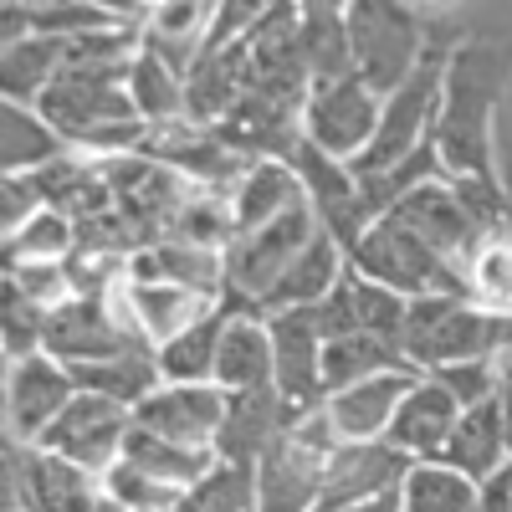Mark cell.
Segmentation results:
<instances>
[{"label": "cell", "mask_w": 512, "mask_h": 512, "mask_svg": "<svg viewBox=\"0 0 512 512\" xmlns=\"http://www.w3.org/2000/svg\"><path fill=\"white\" fill-rule=\"evenodd\" d=\"M231 395L216 384H159V390L134 410V425L149 436H164L190 451H216L221 425H226Z\"/></svg>", "instance_id": "cell-13"}, {"label": "cell", "mask_w": 512, "mask_h": 512, "mask_svg": "<svg viewBox=\"0 0 512 512\" xmlns=\"http://www.w3.org/2000/svg\"><path fill=\"white\" fill-rule=\"evenodd\" d=\"M134 431V415L118 410L113 400H98V395H82L52 420V431L36 441V451H47L57 461H72L93 477H108L113 466L123 461V441Z\"/></svg>", "instance_id": "cell-8"}, {"label": "cell", "mask_w": 512, "mask_h": 512, "mask_svg": "<svg viewBox=\"0 0 512 512\" xmlns=\"http://www.w3.org/2000/svg\"><path fill=\"white\" fill-rule=\"evenodd\" d=\"M226 333H221V354H216V390L246 395V390H267L272 384V328L267 313L241 303L226 292Z\"/></svg>", "instance_id": "cell-16"}, {"label": "cell", "mask_w": 512, "mask_h": 512, "mask_svg": "<svg viewBox=\"0 0 512 512\" xmlns=\"http://www.w3.org/2000/svg\"><path fill=\"white\" fill-rule=\"evenodd\" d=\"M297 36H303V62L313 72V88L359 77L349 41V6H297Z\"/></svg>", "instance_id": "cell-22"}, {"label": "cell", "mask_w": 512, "mask_h": 512, "mask_svg": "<svg viewBox=\"0 0 512 512\" xmlns=\"http://www.w3.org/2000/svg\"><path fill=\"white\" fill-rule=\"evenodd\" d=\"M446 466H456L461 477H472L477 487L487 477H497L507 466V441H502V415H497V400L492 405H477V410H461V425L441 456Z\"/></svg>", "instance_id": "cell-26"}, {"label": "cell", "mask_w": 512, "mask_h": 512, "mask_svg": "<svg viewBox=\"0 0 512 512\" xmlns=\"http://www.w3.org/2000/svg\"><path fill=\"white\" fill-rule=\"evenodd\" d=\"M77 251V226L62 210H41L16 236H6V262H67Z\"/></svg>", "instance_id": "cell-33"}, {"label": "cell", "mask_w": 512, "mask_h": 512, "mask_svg": "<svg viewBox=\"0 0 512 512\" xmlns=\"http://www.w3.org/2000/svg\"><path fill=\"white\" fill-rule=\"evenodd\" d=\"M0 221H6V236H16L26 221H36L41 210H47V195H41V185L31 175H6V195H0Z\"/></svg>", "instance_id": "cell-37"}, {"label": "cell", "mask_w": 512, "mask_h": 512, "mask_svg": "<svg viewBox=\"0 0 512 512\" xmlns=\"http://www.w3.org/2000/svg\"><path fill=\"white\" fill-rule=\"evenodd\" d=\"M180 512H256V466L216 461L210 472L185 492Z\"/></svg>", "instance_id": "cell-32"}, {"label": "cell", "mask_w": 512, "mask_h": 512, "mask_svg": "<svg viewBox=\"0 0 512 512\" xmlns=\"http://www.w3.org/2000/svg\"><path fill=\"white\" fill-rule=\"evenodd\" d=\"M103 492H108L123 512H180V502H185L180 487H164V482L134 472V466H123V461L103 477Z\"/></svg>", "instance_id": "cell-35"}, {"label": "cell", "mask_w": 512, "mask_h": 512, "mask_svg": "<svg viewBox=\"0 0 512 512\" xmlns=\"http://www.w3.org/2000/svg\"><path fill=\"white\" fill-rule=\"evenodd\" d=\"M297 420H303V415H297V410L277 395V384H267V390L231 395L221 441H216V456H221V461H236V466H256V461L267 456V446H277Z\"/></svg>", "instance_id": "cell-17"}, {"label": "cell", "mask_w": 512, "mask_h": 512, "mask_svg": "<svg viewBox=\"0 0 512 512\" xmlns=\"http://www.w3.org/2000/svg\"><path fill=\"white\" fill-rule=\"evenodd\" d=\"M431 379H441L446 390H451V400L461 405V410H477V405H492L497 395H502V384H507V374L492 364V359H466V364H451V369H436Z\"/></svg>", "instance_id": "cell-36"}, {"label": "cell", "mask_w": 512, "mask_h": 512, "mask_svg": "<svg viewBox=\"0 0 512 512\" xmlns=\"http://www.w3.org/2000/svg\"><path fill=\"white\" fill-rule=\"evenodd\" d=\"M497 415H502V441H507V461H512V379L502 384V395H497Z\"/></svg>", "instance_id": "cell-38"}, {"label": "cell", "mask_w": 512, "mask_h": 512, "mask_svg": "<svg viewBox=\"0 0 512 512\" xmlns=\"http://www.w3.org/2000/svg\"><path fill=\"white\" fill-rule=\"evenodd\" d=\"M318 231L323 226H318V216H313L308 200H303L297 210L277 216L272 226L251 231V236H236L231 251H226V282H231L226 292L241 297V303H251V308H262L267 292L282 282V272L297 262V251H303Z\"/></svg>", "instance_id": "cell-6"}, {"label": "cell", "mask_w": 512, "mask_h": 512, "mask_svg": "<svg viewBox=\"0 0 512 512\" xmlns=\"http://www.w3.org/2000/svg\"><path fill=\"white\" fill-rule=\"evenodd\" d=\"M128 349H144V344L123 333V323L108 308V297H67V303L52 308V318H47V354L67 369L103 364V359H118Z\"/></svg>", "instance_id": "cell-14"}, {"label": "cell", "mask_w": 512, "mask_h": 512, "mask_svg": "<svg viewBox=\"0 0 512 512\" xmlns=\"http://www.w3.org/2000/svg\"><path fill=\"white\" fill-rule=\"evenodd\" d=\"M47 318L52 308H41L36 297H26L21 287L6 282V313H0V338H6V364L16 359H36V354H47Z\"/></svg>", "instance_id": "cell-34"}, {"label": "cell", "mask_w": 512, "mask_h": 512, "mask_svg": "<svg viewBox=\"0 0 512 512\" xmlns=\"http://www.w3.org/2000/svg\"><path fill=\"white\" fill-rule=\"evenodd\" d=\"M128 98H134V108H139V118L149 128L190 118L185 113V72H175L164 57H154L149 47H139L134 67H128Z\"/></svg>", "instance_id": "cell-29"}, {"label": "cell", "mask_w": 512, "mask_h": 512, "mask_svg": "<svg viewBox=\"0 0 512 512\" xmlns=\"http://www.w3.org/2000/svg\"><path fill=\"white\" fill-rule=\"evenodd\" d=\"M390 369H410L395 338H379V333H338L323 344V390L338 395L359 379L374 374H390Z\"/></svg>", "instance_id": "cell-25"}, {"label": "cell", "mask_w": 512, "mask_h": 512, "mask_svg": "<svg viewBox=\"0 0 512 512\" xmlns=\"http://www.w3.org/2000/svg\"><path fill=\"white\" fill-rule=\"evenodd\" d=\"M57 159H67V139L36 108L21 103L0 108V164H6V175H36Z\"/></svg>", "instance_id": "cell-24"}, {"label": "cell", "mask_w": 512, "mask_h": 512, "mask_svg": "<svg viewBox=\"0 0 512 512\" xmlns=\"http://www.w3.org/2000/svg\"><path fill=\"white\" fill-rule=\"evenodd\" d=\"M349 512H405V507H400V492H395V497H379V502H364V507H349Z\"/></svg>", "instance_id": "cell-39"}, {"label": "cell", "mask_w": 512, "mask_h": 512, "mask_svg": "<svg viewBox=\"0 0 512 512\" xmlns=\"http://www.w3.org/2000/svg\"><path fill=\"white\" fill-rule=\"evenodd\" d=\"M72 379H77V390L82 395H98V400H113L118 410H128L134 415L154 390H159V364H154V354L149 349H128V354H118V359H103V364H82V369H72Z\"/></svg>", "instance_id": "cell-23"}, {"label": "cell", "mask_w": 512, "mask_h": 512, "mask_svg": "<svg viewBox=\"0 0 512 512\" xmlns=\"http://www.w3.org/2000/svg\"><path fill=\"white\" fill-rule=\"evenodd\" d=\"M303 205V185H297L287 159H256L246 169V180L231 190V216H236V236H251L272 226L277 216Z\"/></svg>", "instance_id": "cell-21"}, {"label": "cell", "mask_w": 512, "mask_h": 512, "mask_svg": "<svg viewBox=\"0 0 512 512\" xmlns=\"http://www.w3.org/2000/svg\"><path fill=\"white\" fill-rule=\"evenodd\" d=\"M333 446H338V436H333L323 410L297 420L292 431L277 446H267V456L256 461V512H318L323 466H328Z\"/></svg>", "instance_id": "cell-4"}, {"label": "cell", "mask_w": 512, "mask_h": 512, "mask_svg": "<svg viewBox=\"0 0 512 512\" xmlns=\"http://www.w3.org/2000/svg\"><path fill=\"white\" fill-rule=\"evenodd\" d=\"M410 466L415 461L405 451H395L390 441H344V446H333L328 466H323L318 512H349V507H364V502H379V497H395Z\"/></svg>", "instance_id": "cell-11"}, {"label": "cell", "mask_w": 512, "mask_h": 512, "mask_svg": "<svg viewBox=\"0 0 512 512\" xmlns=\"http://www.w3.org/2000/svg\"><path fill=\"white\" fill-rule=\"evenodd\" d=\"M477 497H482V487L446 461H415L400 482L405 512H477Z\"/></svg>", "instance_id": "cell-31"}, {"label": "cell", "mask_w": 512, "mask_h": 512, "mask_svg": "<svg viewBox=\"0 0 512 512\" xmlns=\"http://www.w3.org/2000/svg\"><path fill=\"white\" fill-rule=\"evenodd\" d=\"M226 303L200 318L195 328H185L180 338H169L164 349H154L159 379L164 384H216V354H221V333H226Z\"/></svg>", "instance_id": "cell-27"}, {"label": "cell", "mask_w": 512, "mask_h": 512, "mask_svg": "<svg viewBox=\"0 0 512 512\" xmlns=\"http://www.w3.org/2000/svg\"><path fill=\"white\" fill-rule=\"evenodd\" d=\"M456 425H461V405L451 400V390L441 379L420 374L384 441H390L395 451H405L410 461H441L451 436H456Z\"/></svg>", "instance_id": "cell-18"}, {"label": "cell", "mask_w": 512, "mask_h": 512, "mask_svg": "<svg viewBox=\"0 0 512 512\" xmlns=\"http://www.w3.org/2000/svg\"><path fill=\"white\" fill-rule=\"evenodd\" d=\"M379 113H384V98L364 77L318 82L303 108V139L338 164H359L379 134Z\"/></svg>", "instance_id": "cell-5"}, {"label": "cell", "mask_w": 512, "mask_h": 512, "mask_svg": "<svg viewBox=\"0 0 512 512\" xmlns=\"http://www.w3.org/2000/svg\"><path fill=\"white\" fill-rule=\"evenodd\" d=\"M62 47H67V41H52V36H31V41L6 47V62H0L6 103L36 108L41 98H47V88L62 77Z\"/></svg>", "instance_id": "cell-30"}, {"label": "cell", "mask_w": 512, "mask_h": 512, "mask_svg": "<svg viewBox=\"0 0 512 512\" xmlns=\"http://www.w3.org/2000/svg\"><path fill=\"white\" fill-rule=\"evenodd\" d=\"M512 77V47L497 36H461L431 144L451 180H497V113Z\"/></svg>", "instance_id": "cell-1"}, {"label": "cell", "mask_w": 512, "mask_h": 512, "mask_svg": "<svg viewBox=\"0 0 512 512\" xmlns=\"http://www.w3.org/2000/svg\"><path fill=\"white\" fill-rule=\"evenodd\" d=\"M384 216H395L405 231H415L436 256H446L456 272H472L477 251L487 246V236L477 231L472 210L461 205V195H456L451 180H431V185L400 195L390 210H384ZM466 282H472V277H466Z\"/></svg>", "instance_id": "cell-9"}, {"label": "cell", "mask_w": 512, "mask_h": 512, "mask_svg": "<svg viewBox=\"0 0 512 512\" xmlns=\"http://www.w3.org/2000/svg\"><path fill=\"white\" fill-rule=\"evenodd\" d=\"M272 328V384L277 395L297 410V415H313L328 405L323 390V328L313 318V308H287V313H267Z\"/></svg>", "instance_id": "cell-10"}, {"label": "cell", "mask_w": 512, "mask_h": 512, "mask_svg": "<svg viewBox=\"0 0 512 512\" xmlns=\"http://www.w3.org/2000/svg\"><path fill=\"white\" fill-rule=\"evenodd\" d=\"M349 267L379 287L400 292L405 303H415V297H436V292H461V297H477L472 282H466V272H456L446 256H436L431 246H425L415 231H405L395 216H379L359 246L349 251Z\"/></svg>", "instance_id": "cell-2"}, {"label": "cell", "mask_w": 512, "mask_h": 512, "mask_svg": "<svg viewBox=\"0 0 512 512\" xmlns=\"http://www.w3.org/2000/svg\"><path fill=\"white\" fill-rule=\"evenodd\" d=\"M349 272V251L338 246L328 231H318L303 251H297V262L282 272V282L267 292L262 313H287V308H318L328 303V297L338 292V282H344Z\"/></svg>", "instance_id": "cell-20"}, {"label": "cell", "mask_w": 512, "mask_h": 512, "mask_svg": "<svg viewBox=\"0 0 512 512\" xmlns=\"http://www.w3.org/2000/svg\"><path fill=\"white\" fill-rule=\"evenodd\" d=\"M415 379H420L415 369H390V374L359 379V384H349V390L328 395L323 415L333 425L338 446H344V441H384V436H390V425H395L405 395L415 390Z\"/></svg>", "instance_id": "cell-15"}, {"label": "cell", "mask_w": 512, "mask_h": 512, "mask_svg": "<svg viewBox=\"0 0 512 512\" xmlns=\"http://www.w3.org/2000/svg\"><path fill=\"white\" fill-rule=\"evenodd\" d=\"M287 164H292L297 185H303V200H308V210L318 216V226H323L338 246H344V251H354L359 236L374 226V210H369V200H364V190H359V180H354V169L338 164V159H328V154L313 149L308 139H297V149L287 154Z\"/></svg>", "instance_id": "cell-7"}, {"label": "cell", "mask_w": 512, "mask_h": 512, "mask_svg": "<svg viewBox=\"0 0 512 512\" xmlns=\"http://www.w3.org/2000/svg\"><path fill=\"white\" fill-rule=\"evenodd\" d=\"M128 282H169L200 292L210 303H226V251H200L185 241H159L139 256H128Z\"/></svg>", "instance_id": "cell-19"}, {"label": "cell", "mask_w": 512, "mask_h": 512, "mask_svg": "<svg viewBox=\"0 0 512 512\" xmlns=\"http://www.w3.org/2000/svg\"><path fill=\"white\" fill-rule=\"evenodd\" d=\"M349 41H354V72L379 98L400 93L410 72L425 57L431 21L410 6H379V0H354L349 6Z\"/></svg>", "instance_id": "cell-3"}, {"label": "cell", "mask_w": 512, "mask_h": 512, "mask_svg": "<svg viewBox=\"0 0 512 512\" xmlns=\"http://www.w3.org/2000/svg\"><path fill=\"white\" fill-rule=\"evenodd\" d=\"M216 461H221L216 451L175 446V441H164V436L139 431V425H134V431H128V441H123V466H134V472H144V477H154V482H164V487H180V492H190Z\"/></svg>", "instance_id": "cell-28"}, {"label": "cell", "mask_w": 512, "mask_h": 512, "mask_svg": "<svg viewBox=\"0 0 512 512\" xmlns=\"http://www.w3.org/2000/svg\"><path fill=\"white\" fill-rule=\"evenodd\" d=\"M72 400H77V379L67 364H57L52 354L16 359L6 369V441L36 446Z\"/></svg>", "instance_id": "cell-12"}]
</instances>
